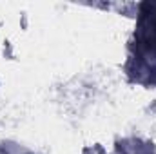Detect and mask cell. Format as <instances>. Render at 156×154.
<instances>
[{"label": "cell", "instance_id": "6da1fadb", "mask_svg": "<svg viewBox=\"0 0 156 154\" xmlns=\"http://www.w3.org/2000/svg\"><path fill=\"white\" fill-rule=\"evenodd\" d=\"M140 42L144 47L156 51V4L142 5V18H140Z\"/></svg>", "mask_w": 156, "mask_h": 154}]
</instances>
